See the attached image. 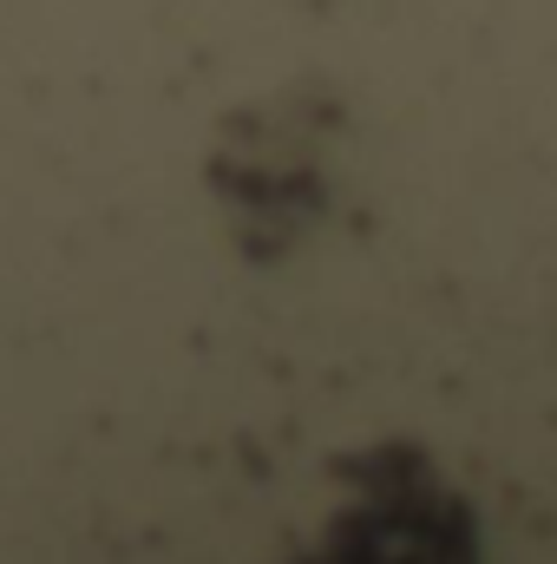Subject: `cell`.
Returning a JSON list of instances; mask_svg holds the SVG:
<instances>
[{
  "instance_id": "1",
  "label": "cell",
  "mask_w": 557,
  "mask_h": 564,
  "mask_svg": "<svg viewBox=\"0 0 557 564\" xmlns=\"http://www.w3.org/2000/svg\"><path fill=\"white\" fill-rule=\"evenodd\" d=\"M295 564H479V532L426 453L381 446L348 466V499Z\"/></svg>"
}]
</instances>
